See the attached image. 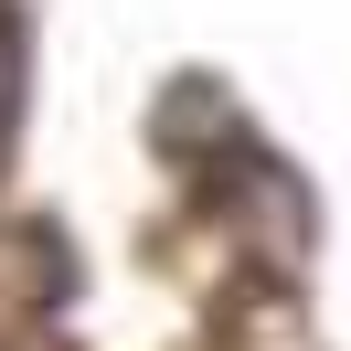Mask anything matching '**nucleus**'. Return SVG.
Masks as SVG:
<instances>
[{
    "label": "nucleus",
    "mask_w": 351,
    "mask_h": 351,
    "mask_svg": "<svg viewBox=\"0 0 351 351\" xmlns=\"http://www.w3.org/2000/svg\"><path fill=\"white\" fill-rule=\"evenodd\" d=\"M11 75H22V53H11V22H0V138H11V107H22V96H11Z\"/></svg>",
    "instance_id": "obj_1"
}]
</instances>
